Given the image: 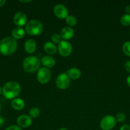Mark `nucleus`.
<instances>
[{"label": "nucleus", "instance_id": "cd10ccee", "mask_svg": "<svg viewBox=\"0 0 130 130\" xmlns=\"http://www.w3.org/2000/svg\"><path fill=\"white\" fill-rule=\"evenodd\" d=\"M125 11L126 13H127V14H129L130 15V5H127L125 8Z\"/></svg>", "mask_w": 130, "mask_h": 130}, {"label": "nucleus", "instance_id": "7c9ffc66", "mask_svg": "<svg viewBox=\"0 0 130 130\" xmlns=\"http://www.w3.org/2000/svg\"><path fill=\"white\" fill-rule=\"evenodd\" d=\"M126 81H127V85H128L129 87L130 88V75L127 77V80H126Z\"/></svg>", "mask_w": 130, "mask_h": 130}, {"label": "nucleus", "instance_id": "0eeeda50", "mask_svg": "<svg viewBox=\"0 0 130 130\" xmlns=\"http://www.w3.org/2000/svg\"><path fill=\"white\" fill-rule=\"evenodd\" d=\"M58 52L62 57H68L72 52V46L67 41H61L58 44Z\"/></svg>", "mask_w": 130, "mask_h": 130}, {"label": "nucleus", "instance_id": "aec40b11", "mask_svg": "<svg viewBox=\"0 0 130 130\" xmlns=\"http://www.w3.org/2000/svg\"><path fill=\"white\" fill-rule=\"evenodd\" d=\"M66 22L68 25L74 26V25H75L76 24L77 20H76V17H74L73 15H68L66 18Z\"/></svg>", "mask_w": 130, "mask_h": 130}, {"label": "nucleus", "instance_id": "72a5a7b5", "mask_svg": "<svg viewBox=\"0 0 130 130\" xmlns=\"http://www.w3.org/2000/svg\"><path fill=\"white\" fill-rule=\"evenodd\" d=\"M1 88H0V95H1Z\"/></svg>", "mask_w": 130, "mask_h": 130}, {"label": "nucleus", "instance_id": "f8f14e48", "mask_svg": "<svg viewBox=\"0 0 130 130\" xmlns=\"http://www.w3.org/2000/svg\"><path fill=\"white\" fill-rule=\"evenodd\" d=\"M73 29L70 26H66L62 29L60 33L61 38H62L64 40H68L73 38L74 36Z\"/></svg>", "mask_w": 130, "mask_h": 130}, {"label": "nucleus", "instance_id": "9b49d317", "mask_svg": "<svg viewBox=\"0 0 130 130\" xmlns=\"http://www.w3.org/2000/svg\"><path fill=\"white\" fill-rule=\"evenodd\" d=\"M17 124L19 126L22 128H28L31 125L33 121L31 117L28 115H21L18 117L17 119Z\"/></svg>", "mask_w": 130, "mask_h": 130}, {"label": "nucleus", "instance_id": "a878e982", "mask_svg": "<svg viewBox=\"0 0 130 130\" xmlns=\"http://www.w3.org/2000/svg\"><path fill=\"white\" fill-rule=\"evenodd\" d=\"M124 68L127 72L130 73V60L127 61L124 64Z\"/></svg>", "mask_w": 130, "mask_h": 130}, {"label": "nucleus", "instance_id": "4be33fe9", "mask_svg": "<svg viewBox=\"0 0 130 130\" xmlns=\"http://www.w3.org/2000/svg\"><path fill=\"white\" fill-rule=\"evenodd\" d=\"M40 114V110L37 107H33L29 110V115L32 118H38Z\"/></svg>", "mask_w": 130, "mask_h": 130}, {"label": "nucleus", "instance_id": "6e6552de", "mask_svg": "<svg viewBox=\"0 0 130 130\" xmlns=\"http://www.w3.org/2000/svg\"><path fill=\"white\" fill-rule=\"evenodd\" d=\"M70 84V78L67 73H61L57 76L56 79V85L57 88L61 90L67 88Z\"/></svg>", "mask_w": 130, "mask_h": 130}, {"label": "nucleus", "instance_id": "c756f323", "mask_svg": "<svg viewBox=\"0 0 130 130\" xmlns=\"http://www.w3.org/2000/svg\"><path fill=\"white\" fill-rule=\"evenodd\" d=\"M5 3H6V1L5 0H0V6H4Z\"/></svg>", "mask_w": 130, "mask_h": 130}, {"label": "nucleus", "instance_id": "473e14b6", "mask_svg": "<svg viewBox=\"0 0 130 130\" xmlns=\"http://www.w3.org/2000/svg\"><path fill=\"white\" fill-rule=\"evenodd\" d=\"M59 130H68V129H66V128H61V129H60Z\"/></svg>", "mask_w": 130, "mask_h": 130}, {"label": "nucleus", "instance_id": "2f4dec72", "mask_svg": "<svg viewBox=\"0 0 130 130\" xmlns=\"http://www.w3.org/2000/svg\"><path fill=\"white\" fill-rule=\"evenodd\" d=\"M20 2L22 3H29V2H31V0H28V1H20Z\"/></svg>", "mask_w": 130, "mask_h": 130}, {"label": "nucleus", "instance_id": "6ab92c4d", "mask_svg": "<svg viewBox=\"0 0 130 130\" xmlns=\"http://www.w3.org/2000/svg\"><path fill=\"white\" fill-rule=\"evenodd\" d=\"M121 23L124 26H128L130 25V15L124 14L121 18Z\"/></svg>", "mask_w": 130, "mask_h": 130}, {"label": "nucleus", "instance_id": "bb28decb", "mask_svg": "<svg viewBox=\"0 0 130 130\" xmlns=\"http://www.w3.org/2000/svg\"><path fill=\"white\" fill-rule=\"evenodd\" d=\"M120 130H130V126L129 124H124L120 128Z\"/></svg>", "mask_w": 130, "mask_h": 130}, {"label": "nucleus", "instance_id": "ddd939ff", "mask_svg": "<svg viewBox=\"0 0 130 130\" xmlns=\"http://www.w3.org/2000/svg\"><path fill=\"white\" fill-rule=\"evenodd\" d=\"M36 48V42L33 39H29L25 42L24 49L28 53H33L35 52Z\"/></svg>", "mask_w": 130, "mask_h": 130}, {"label": "nucleus", "instance_id": "b1692460", "mask_svg": "<svg viewBox=\"0 0 130 130\" xmlns=\"http://www.w3.org/2000/svg\"><path fill=\"white\" fill-rule=\"evenodd\" d=\"M61 36L58 34H53L52 35V37H51V39H52V41L55 43H59L61 41Z\"/></svg>", "mask_w": 130, "mask_h": 130}, {"label": "nucleus", "instance_id": "c85d7f7f", "mask_svg": "<svg viewBox=\"0 0 130 130\" xmlns=\"http://www.w3.org/2000/svg\"><path fill=\"white\" fill-rule=\"evenodd\" d=\"M4 122H5V120H4L3 118L1 116H0V128L3 125Z\"/></svg>", "mask_w": 130, "mask_h": 130}, {"label": "nucleus", "instance_id": "20e7f679", "mask_svg": "<svg viewBox=\"0 0 130 130\" xmlns=\"http://www.w3.org/2000/svg\"><path fill=\"white\" fill-rule=\"evenodd\" d=\"M25 30L29 35L36 36L42 34L43 30V26L42 23L37 20H31L27 23Z\"/></svg>", "mask_w": 130, "mask_h": 130}, {"label": "nucleus", "instance_id": "9d476101", "mask_svg": "<svg viewBox=\"0 0 130 130\" xmlns=\"http://www.w3.org/2000/svg\"><path fill=\"white\" fill-rule=\"evenodd\" d=\"M14 22L19 27H22L27 22V16L22 11H18L14 17Z\"/></svg>", "mask_w": 130, "mask_h": 130}, {"label": "nucleus", "instance_id": "423d86ee", "mask_svg": "<svg viewBox=\"0 0 130 130\" xmlns=\"http://www.w3.org/2000/svg\"><path fill=\"white\" fill-rule=\"evenodd\" d=\"M50 71L48 68L41 67L38 69V73H37V79L40 83H47L50 79Z\"/></svg>", "mask_w": 130, "mask_h": 130}, {"label": "nucleus", "instance_id": "f03ea898", "mask_svg": "<svg viewBox=\"0 0 130 130\" xmlns=\"http://www.w3.org/2000/svg\"><path fill=\"white\" fill-rule=\"evenodd\" d=\"M20 92V86L15 81H10L5 85L3 88V95L7 99H12L17 96Z\"/></svg>", "mask_w": 130, "mask_h": 130}, {"label": "nucleus", "instance_id": "dca6fc26", "mask_svg": "<svg viewBox=\"0 0 130 130\" xmlns=\"http://www.w3.org/2000/svg\"><path fill=\"white\" fill-rule=\"evenodd\" d=\"M11 106L14 109L17 110H22L25 106L24 101L21 99H15L11 102Z\"/></svg>", "mask_w": 130, "mask_h": 130}, {"label": "nucleus", "instance_id": "7ed1b4c3", "mask_svg": "<svg viewBox=\"0 0 130 130\" xmlns=\"http://www.w3.org/2000/svg\"><path fill=\"white\" fill-rule=\"evenodd\" d=\"M41 60L36 56H29L24 58L22 66L24 70L28 72H34L39 69Z\"/></svg>", "mask_w": 130, "mask_h": 130}, {"label": "nucleus", "instance_id": "412c9836", "mask_svg": "<svg viewBox=\"0 0 130 130\" xmlns=\"http://www.w3.org/2000/svg\"><path fill=\"white\" fill-rule=\"evenodd\" d=\"M122 50L126 55L130 57V41H126L124 43Z\"/></svg>", "mask_w": 130, "mask_h": 130}, {"label": "nucleus", "instance_id": "f3484780", "mask_svg": "<svg viewBox=\"0 0 130 130\" xmlns=\"http://www.w3.org/2000/svg\"><path fill=\"white\" fill-rule=\"evenodd\" d=\"M67 74L68 75L70 78L73 79H76L80 77L81 72L77 68H71L68 70Z\"/></svg>", "mask_w": 130, "mask_h": 130}, {"label": "nucleus", "instance_id": "39448f33", "mask_svg": "<svg viewBox=\"0 0 130 130\" xmlns=\"http://www.w3.org/2000/svg\"><path fill=\"white\" fill-rule=\"evenodd\" d=\"M117 121L112 116H106L100 122V126L103 130H110L115 126Z\"/></svg>", "mask_w": 130, "mask_h": 130}, {"label": "nucleus", "instance_id": "1a4fd4ad", "mask_svg": "<svg viewBox=\"0 0 130 130\" xmlns=\"http://www.w3.org/2000/svg\"><path fill=\"white\" fill-rule=\"evenodd\" d=\"M54 13L57 17L59 19H65L68 16V11L64 5L57 4L54 7Z\"/></svg>", "mask_w": 130, "mask_h": 130}, {"label": "nucleus", "instance_id": "f704fd0d", "mask_svg": "<svg viewBox=\"0 0 130 130\" xmlns=\"http://www.w3.org/2000/svg\"><path fill=\"white\" fill-rule=\"evenodd\" d=\"M0 111H1V105H0Z\"/></svg>", "mask_w": 130, "mask_h": 130}, {"label": "nucleus", "instance_id": "a211bd4d", "mask_svg": "<svg viewBox=\"0 0 130 130\" xmlns=\"http://www.w3.org/2000/svg\"><path fill=\"white\" fill-rule=\"evenodd\" d=\"M11 34H12V36L14 39H21L25 35V31L22 27H18L15 28L13 30Z\"/></svg>", "mask_w": 130, "mask_h": 130}, {"label": "nucleus", "instance_id": "f257e3e1", "mask_svg": "<svg viewBox=\"0 0 130 130\" xmlns=\"http://www.w3.org/2000/svg\"><path fill=\"white\" fill-rule=\"evenodd\" d=\"M17 43L13 37H6L0 41V52L4 55H10L16 51Z\"/></svg>", "mask_w": 130, "mask_h": 130}, {"label": "nucleus", "instance_id": "393cba45", "mask_svg": "<svg viewBox=\"0 0 130 130\" xmlns=\"http://www.w3.org/2000/svg\"><path fill=\"white\" fill-rule=\"evenodd\" d=\"M5 130H22L21 128H20L18 126H15V125H13V126H10L8 127Z\"/></svg>", "mask_w": 130, "mask_h": 130}, {"label": "nucleus", "instance_id": "5701e85b", "mask_svg": "<svg viewBox=\"0 0 130 130\" xmlns=\"http://www.w3.org/2000/svg\"><path fill=\"white\" fill-rule=\"evenodd\" d=\"M126 118V114H124V113L122 112H120L119 113V114H117L115 117L116 121L118 122H121H121H123L124 121H125Z\"/></svg>", "mask_w": 130, "mask_h": 130}, {"label": "nucleus", "instance_id": "2eb2a0df", "mask_svg": "<svg viewBox=\"0 0 130 130\" xmlns=\"http://www.w3.org/2000/svg\"><path fill=\"white\" fill-rule=\"evenodd\" d=\"M43 48L46 53L50 55H54L57 52V47L55 45L54 43L52 42L47 41L43 45Z\"/></svg>", "mask_w": 130, "mask_h": 130}, {"label": "nucleus", "instance_id": "4468645a", "mask_svg": "<svg viewBox=\"0 0 130 130\" xmlns=\"http://www.w3.org/2000/svg\"><path fill=\"white\" fill-rule=\"evenodd\" d=\"M42 64L45 66L46 68H51V67H54L56 64V60L54 58L51 56L45 55L42 58Z\"/></svg>", "mask_w": 130, "mask_h": 130}]
</instances>
